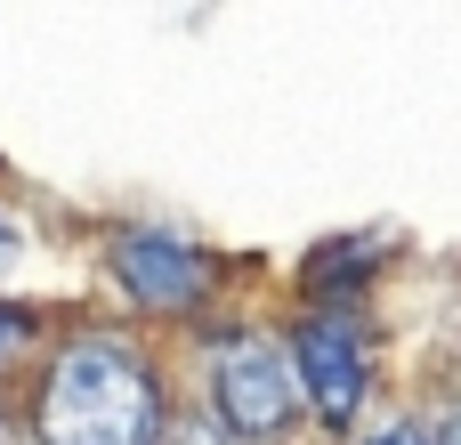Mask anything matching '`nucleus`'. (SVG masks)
<instances>
[{
  "label": "nucleus",
  "instance_id": "3",
  "mask_svg": "<svg viewBox=\"0 0 461 445\" xmlns=\"http://www.w3.org/2000/svg\"><path fill=\"white\" fill-rule=\"evenodd\" d=\"M105 268H113V284H122L138 308H154V316H194V308L211 300V284H219V259H211L194 235H178V227H122V235L105 243Z\"/></svg>",
  "mask_w": 461,
  "mask_h": 445
},
{
  "label": "nucleus",
  "instance_id": "4",
  "mask_svg": "<svg viewBox=\"0 0 461 445\" xmlns=\"http://www.w3.org/2000/svg\"><path fill=\"white\" fill-rule=\"evenodd\" d=\"M292 373H300L308 405H316L332 430H348L357 405H365V389H373V341H365V324H357L348 308L308 316V324L292 332Z\"/></svg>",
  "mask_w": 461,
  "mask_h": 445
},
{
  "label": "nucleus",
  "instance_id": "9",
  "mask_svg": "<svg viewBox=\"0 0 461 445\" xmlns=\"http://www.w3.org/2000/svg\"><path fill=\"white\" fill-rule=\"evenodd\" d=\"M0 251H16V227H8V219H0Z\"/></svg>",
  "mask_w": 461,
  "mask_h": 445
},
{
  "label": "nucleus",
  "instance_id": "5",
  "mask_svg": "<svg viewBox=\"0 0 461 445\" xmlns=\"http://www.w3.org/2000/svg\"><path fill=\"white\" fill-rule=\"evenodd\" d=\"M170 445H235V430H227L219 413H178V422H170Z\"/></svg>",
  "mask_w": 461,
  "mask_h": 445
},
{
  "label": "nucleus",
  "instance_id": "1",
  "mask_svg": "<svg viewBox=\"0 0 461 445\" xmlns=\"http://www.w3.org/2000/svg\"><path fill=\"white\" fill-rule=\"evenodd\" d=\"M32 445H170V405L138 341L73 332L32 397Z\"/></svg>",
  "mask_w": 461,
  "mask_h": 445
},
{
  "label": "nucleus",
  "instance_id": "7",
  "mask_svg": "<svg viewBox=\"0 0 461 445\" xmlns=\"http://www.w3.org/2000/svg\"><path fill=\"white\" fill-rule=\"evenodd\" d=\"M357 445H429V438H421V430H413V422H381V430H373V438H357Z\"/></svg>",
  "mask_w": 461,
  "mask_h": 445
},
{
  "label": "nucleus",
  "instance_id": "8",
  "mask_svg": "<svg viewBox=\"0 0 461 445\" xmlns=\"http://www.w3.org/2000/svg\"><path fill=\"white\" fill-rule=\"evenodd\" d=\"M438 445H461V413H454V422H446V438H438Z\"/></svg>",
  "mask_w": 461,
  "mask_h": 445
},
{
  "label": "nucleus",
  "instance_id": "2",
  "mask_svg": "<svg viewBox=\"0 0 461 445\" xmlns=\"http://www.w3.org/2000/svg\"><path fill=\"white\" fill-rule=\"evenodd\" d=\"M292 405H300V373L267 332H219L211 341V413L235 430V445L284 438Z\"/></svg>",
  "mask_w": 461,
  "mask_h": 445
},
{
  "label": "nucleus",
  "instance_id": "6",
  "mask_svg": "<svg viewBox=\"0 0 461 445\" xmlns=\"http://www.w3.org/2000/svg\"><path fill=\"white\" fill-rule=\"evenodd\" d=\"M32 332H41V324H32L24 308H8V300H0V365H8V357H16V349H24Z\"/></svg>",
  "mask_w": 461,
  "mask_h": 445
}]
</instances>
